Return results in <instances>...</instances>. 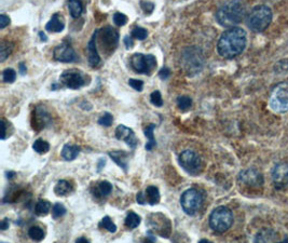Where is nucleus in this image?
Wrapping results in <instances>:
<instances>
[{"instance_id": "41", "label": "nucleus", "mask_w": 288, "mask_h": 243, "mask_svg": "<svg viewBox=\"0 0 288 243\" xmlns=\"http://www.w3.org/2000/svg\"><path fill=\"white\" fill-rule=\"evenodd\" d=\"M140 8L142 9V11L145 12L146 14H150L152 13L155 9V5L150 3V2H146V0H141L140 2Z\"/></svg>"}, {"instance_id": "22", "label": "nucleus", "mask_w": 288, "mask_h": 243, "mask_svg": "<svg viewBox=\"0 0 288 243\" xmlns=\"http://www.w3.org/2000/svg\"><path fill=\"white\" fill-rule=\"evenodd\" d=\"M74 186L70 182L65 181V179H61L57 182V184L54 187V193L59 197H65L68 196L69 194L73 193Z\"/></svg>"}, {"instance_id": "10", "label": "nucleus", "mask_w": 288, "mask_h": 243, "mask_svg": "<svg viewBox=\"0 0 288 243\" xmlns=\"http://www.w3.org/2000/svg\"><path fill=\"white\" fill-rule=\"evenodd\" d=\"M98 41L102 44V49L104 51L113 53L114 49L118 46L119 34L111 26H107L98 31Z\"/></svg>"}, {"instance_id": "18", "label": "nucleus", "mask_w": 288, "mask_h": 243, "mask_svg": "<svg viewBox=\"0 0 288 243\" xmlns=\"http://www.w3.org/2000/svg\"><path fill=\"white\" fill-rule=\"evenodd\" d=\"M165 220H166L165 215H161V218H158V216H157V218H155V221L150 220L149 226L155 231L159 232L161 237L168 238L169 233H170V223L165 225V223H164Z\"/></svg>"}, {"instance_id": "27", "label": "nucleus", "mask_w": 288, "mask_h": 243, "mask_svg": "<svg viewBox=\"0 0 288 243\" xmlns=\"http://www.w3.org/2000/svg\"><path fill=\"white\" fill-rule=\"evenodd\" d=\"M51 203L49 201L46 200H39L37 203H36L35 206V214L37 216H44L48 215L50 210H51Z\"/></svg>"}, {"instance_id": "49", "label": "nucleus", "mask_w": 288, "mask_h": 243, "mask_svg": "<svg viewBox=\"0 0 288 243\" xmlns=\"http://www.w3.org/2000/svg\"><path fill=\"white\" fill-rule=\"evenodd\" d=\"M39 37H40L41 41H48V37L46 36V34L42 33V32L39 33Z\"/></svg>"}, {"instance_id": "50", "label": "nucleus", "mask_w": 288, "mask_h": 243, "mask_svg": "<svg viewBox=\"0 0 288 243\" xmlns=\"http://www.w3.org/2000/svg\"><path fill=\"white\" fill-rule=\"evenodd\" d=\"M14 176H15V173H14V172H12V171H11V172H7V177H8L9 179L13 178Z\"/></svg>"}, {"instance_id": "6", "label": "nucleus", "mask_w": 288, "mask_h": 243, "mask_svg": "<svg viewBox=\"0 0 288 243\" xmlns=\"http://www.w3.org/2000/svg\"><path fill=\"white\" fill-rule=\"evenodd\" d=\"M270 107L275 113L288 112V83H281L273 88L270 94Z\"/></svg>"}, {"instance_id": "17", "label": "nucleus", "mask_w": 288, "mask_h": 243, "mask_svg": "<svg viewBox=\"0 0 288 243\" xmlns=\"http://www.w3.org/2000/svg\"><path fill=\"white\" fill-rule=\"evenodd\" d=\"M97 38L98 31H95L91 40L88 43V56H89V64L91 67H97L101 64L100 54L97 52Z\"/></svg>"}, {"instance_id": "39", "label": "nucleus", "mask_w": 288, "mask_h": 243, "mask_svg": "<svg viewBox=\"0 0 288 243\" xmlns=\"http://www.w3.org/2000/svg\"><path fill=\"white\" fill-rule=\"evenodd\" d=\"M113 22L117 26H123L128 23V16L121 12H117L113 15Z\"/></svg>"}, {"instance_id": "29", "label": "nucleus", "mask_w": 288, "mask_h": 243, "mask_svg": "<svg viewBox=\"0 0 288 243\" xmlns=\"http://www.w3.org/2000/svg\"><path fill=\"white\" fill-rule=\"evenodd\" d=\"M33 148L36 152H38V154H46L50 150V144L46 141H43L41 139L35 141Z\"/></svg>"}, {"instance_id": "7", "label": "nucleus", "mask_w": 288, "mask_h": 243, "mask_svg": "<svg viewBox=\"0 0 288 243\" xmlns=\"http://www.w3.org/2000/svg\"><path fill=\"white\" fill-rule=\"evenodd\" d=\"M181 204L184 212L187 215H194L202 208L203 196L195 188L187 189L181 197Z\"/></svg>"}, {"instance_id": "40", "label": "nucleus", "mask_w": 288, "mask_h": 243, "mask_svg": "<svg viewBox=\"0 0 288 243\" xmlns=\"http://www.w3.org/2000/svg\"><path fill=\"white\" fill-rule=\"evenodd\" d=\"M150 102L157 107H161L163 105V100H162V95L160 91H155L152 92L150 95Z\"/></svg>"}, {"instance_id": "28", "label": "nucleus", "mask_w": 288, "mask_h": 243, "mask_svg": "<svg viewBox=\"0 0 288 243\" xmlns=\"http://www.w3.org/2000/svg\"><path fill=\"white\" fill-rule=\"evenodd\" d=\"M140 216L136 213L134 212H130L127 216V219H125V226H127L129 229H135L136 227L139 226L140 224Z\"/></svg>"}, {"instance_id": "25", "label": "nucleus", "mask_w": 288, "mask_h": 243, "mask_svg": "<svg viewBox=\"0 0 288 243\" xmlns=\"http://www.w3.org/2000/svg\"><path fill=\"white\" fill-rule=\"evenodd\" d=\"M68 9L71 17L78 19L83 12V5L81 0H68Z\"/></svg>"}, {"instance_id": "36", "label": "nucleus", "mask_w": 288, "mask_h": 243, "mask_svg": "<svg viewBox=\"0 0 288 243\" xmlns=\"http://www.w3.org/2000/svg\"><path fill=\"white\" fill-rule=\"evenodd\" d=\"M3 78H4V81L6 84H12L15 81L16 79V73H15V70L12 69V68H7L4 70V73H3Z\"/></svg>"}, {"instance_id": "45", "label": "nucleus", "mask_w": 288, "mask_h": 243, "mask_svg": "<svg viewBox=\"0 0 288 243\" xmlns=\"http://www.w3.org/2000/svg\"><path fill=\"white\" fill-rule=\"evenodd\" d=\"M133 37L131 36H127V37L124 38V44H125V48H127L128 50H130V49H132L133 48V46H134V41H133V39H132Z\"/></svg>"}, {"instance_id": "19", "label": "nucleus", "mask_w": 288, "mask_h": 243, "mask_svg": "<svg viewBox=\"0 0 288 243\" xmlns=\"http://www.w3.org/2000/svg\"><path fill=\"white\" fill-rule=\"evenodd\" d=\"M65 29V22L63 20V16L59 13L53 14L51 20L47 23L46 30L49 33H61Z\"/></svg>"}, {"instance_id": "47", "label": "nucleus", "mask_w": 288, "mask_h": 243, "mask_svg": "<svg viewBox=\"0 0 288 243\" xmlns=\"http://www.w3.org/2000/svg\"><path fill=\"white\" fill-rule=\"evenodd\" d=\"M19 67H20V74L22 75V76H24L25 74H26V71H27V69H26V66H25V64L24 63H20V65H19Z\"/></svg>"}, {"instance_id": "31", "label": "nucleus", "mask_w": 288, "mask_h": 243, "mask_svg": "<svg viewBox=\"0 0 288 243\" xmlns=\"http://www.w3.org/2000/svg\"><path fill=\"white\" fill-rule=\"evenodd\" d=\"M177 106L181 111L186 112L192 106V100L189 96L182 95L177 97Z\"/></svg>"}, {"instance_id": "32", "label": "nucleus", "mask_w": 288, "mask_h": 243, "mask_svg": "<svg viewBox=\"0 0 288 243\" xmlns=\"http://www.w3.org/2000/svg\"><path fill=\"white\" fill-rule=\"evenodd\" d=\"M28 236L34 241H41L44 239V231L38 226H33L28 229Z\"/></svg>"}, {"instance_id": "4", "label": "nucleus", "mask_w": 288, "mask_h": 243, "mask_svg": "<svg viewBox=\"0 0 288 243\" xmlns=\"http://www.w3.org/2000/svg\"><path fill=\"white\" fill-rule=\"evenodd\" d=\"M182 65L189 76L199 74L204 66V57L201 49L196 47H189L182 54Z\"/></svg>"}, {"instance_id": "48", "label": "nucleus", "mask_w": 288, "mask_h": 243, "mask_svg": "<svg viewBox=\"0 0 288 243\" xmlns=\"http://www.w3.org/2000/svg\"><path fill=\"white\" fill-rule=\"evenodd\" d=\"M3 123V140H6V137H7V125H6V120H3L2 121Z\"/></svg>"}, {"instance_id": "44", "label": "nucleus", "mask_w": 288, "mask_h": 243, "mask_svg": "<svg viewBox=\"0 0 288 243\" xmlns=\"http://www.w3.org/2000/svg\"><path fill=\"white\" fill-rule=\"evenodd\" d=\"M169 76H170V70H169V68H167V67H163V68H162V69L159 71V77H160L161 79L165 80V79H167Z\"/></svg>"}, {"instance_id": "52", "label": "nucleus", "mask_w": 288, "mask_h": 243, "mask_svg": "<svg viewBox=\"0 0 288 243\" xmlns=\"http://www.w3.org/2000/svg\"><path fill=\"white\" fill-rule=\"evenodd\" d=\"M200 242H202V243H203V242H210V241H209V240H204V239H203V240H200Z\"/></svg>"}, {"instance_id": "42", "label": "nucleus", "mask_w": 288, "mask_h": 243, "mask_svg": "<svg viewBox=\"0 0 288 243\" xmlns=\"http://www.w3.org/2000/svg\"><path fill=\"white\" fill-rule=\"evenodd\" d=\"M129 85L130 87H132L134 90H136V91L138 92H141L143 89V83L141 80H138V79H130Z\"/></svg>"}, {"instance_id": "35", "label": "nucleus", "mask_w": 288, "mask_h": 243, "mask_svg": "<svg viewBox=\"0 0 288 243\" xmlns=\"http://www.w3.org/2000/svg\"><path fill=\"white\" fill-rule=\"evenodd\" d=\"M66 214V208L61 203H55L52 206V216L54 220H57L62 216H64Z\"/></svg>"}, {"instance_id": "30", "label": "nucleus", "mask_w": 288, "mask_h": 243, "mask_svg": "<svg viewBox=\"0 0 288 243\" xmlns=\"http://www.w3.org/2000/svg\"><path fill=\"white\" fill-rule=\"evenodd\" d=\"M36 128L38 129H42L46 127V123L50 121V118L47 113H44L43 111L41 112H36Z\"/></svg>"}, {"instance_id": "38", "label": "nucleus", "mask_w": 288, "mask_h": 243, "mask_svg": "<svg viewBox=\"0 0 288 243\" xmlns=\"http://www.w3.org/2000/svg\"><path fill=\"white\" fill-rule=\"evenodd\" d=\"M113 122V117L111 114L109 113H105L100 119H98V123H100L101 125H103V127H110V125L112 124Z\"/></svg>"}, {"instance_id": "14", "label": "nucleus", "mask_w": 288, "mask_h": 243, "mask_svg": "<svg viewBox=\"0 0 288 243\" xmlns=\"http://www.w3.org/2000/svg\"><path fill=\"white\" fill-rule=\"evenodd\" d=\"M273 184L276 189H284L288 186V164H277L272 171Z\"/></svg>"}, {"instance_id": "37", "label": "nucleus", "mask_w": 288, "mask_h": 243, "mask_svg": "<svg viewBox=\"0 0 288 243\" xmlns=\"http://www.w3.org/2000/svg\"><path fill=\"white\" fill-rule=\"evenodd\" d=\"M102 226L107 229L109 232L113 233L117 231V227H116V225L114 223L111 221V219L109 218V216H105V218L103 219L102 221Z\"/></svg>"}, {"instance_id": "24", "label": "nucleus", "mask_w": 288, "mask_h": 243, "mask_svg": "<svg viewBox=\"0 0 288 243\" xmlns=\"http://www.w3.org/2000/svg\"><path fill=\"white\" fill-rule=\"evenodd\" d=\"M80 152V147L77 145H65L62 149L61 156L65 161H73L75 160Z\"/></svg>"}, {"instance_id": "20", "label": "nucleus", "mask_w": 288, "mask_h": 243, "mask_svg": "<svg viewBox=\"0 0 288 243\" xmlns=\"http://www.w3.org/2000/svg\"><path fill=\"white\" fill-rule=\"evenodd\" d=\"M112 193V185L107 181H101L94 187L93 194L96 198H105Z\"/></svg>"}, {"instance_id": "2", "label": "nucleus", "mask_w": 288, "mask_h": 243, "mask_svg": "<svg viewBox=\"0 0 288 243\" xmlns=\"http://www.w3.org/2000/svg\"><path fill=\"white\" fill-rule=\"evenodd\" d=\"M245 12V6L241 0H230L218 9L216 20L223 27H233L242 22Z\"/></svg>"}, {"instance_id": "26", "label": "nucleus", "mask_w": 288, "mask_h": 243, "mask_svg": "<svg viewBox=\"0 0 288 243\" xmlns=\"http://www.w3.org/2000/svg\"><path fill=\"white\" fill-rule=\"evenodd\" d=\"M155 129H156L155 124H148L147 127L145 128V130H143V133H145L146 138L148 139V143L146 144V147H145L146 150H148V151L152 150L157 146V142H156V139L154 137Z\"/></svg>"}, {"instance_id": "9", "label": "nucleus", "mask_w": 288, "mask_h": 243, "mask_svg": "<svg viewBox=\"0 0 288 243\" xmlns=\"http://www.w3.org/2000/svg\"><path fill=\"white\" fill-rule=\"evenodd\" d=\"M179 165L191 175H196L200 173L202 169V162L200 157L192 150H185L179 155Z\"/></svg>"}, {"instance_id": "12", "label": "nucleus", "mask_w": 288, "mask_h": 243, "mask_svg": "<svg viewBox=\"0 0 288 243\" xmlns=\"http://www.w3.org/2000/svg\"><path fill=\"white\" fill-rule=\"evenodd\" d=\"M239 181L247 187L258 188L264 184V176L257 169L250 168L242 171L239 175Z\"/></svg>"}, {"instance_id": "33", "label": "nucleus", "mask_w": 288, "mask_h": 243, "mask_svg": "<svg viewBox=\"0 0 288 243\" xmlns=\"http://www.w3.org/2000/svg\"><path fill=\"white\" fill-rule=\"evenodd\" d=\"M12 50H13L12 43L5 42V41L2 43V48H0V60H2V62L6 61V59L11 54Z\"/></svg>"}, {"instance_id": "16", "label": "nucleus", "mask_w": 288, "mask_h": 243, "mask_svg": "<svg viewBox=\"0 0 288 243\" xmlns=\"http://www.w3.org/2000/svg\"><path fill=\"white\" fill-rule=\"evenodd\" d=\"M116 138L120 141H124L132 149L136 148L138 144V141L136 137H135L134 131L131 128L125 127V125H119V127L117 128Z\"/></svg>"}, {"instance_id": "23", "label": "nucleus", "mask_w": 288, "mask_h": 243, "mask_svg": "<svg viewBox=\"0 0 288 243\" xmlns=\"http://www.w3.org/2000/svg\"><path fill=\"white\" fill-rule=\"evenodd\" d=\"M280 240L277 232L272 229H263L257 233L255 238L256 242H276Z\"/></svg>"}, {"instance_id": "11", "label": "nucleus", "mask_w": 288, "mask_h": 243, "mask_svg": "<svg viewBox=\"0 0 288 243\" xmlns=\"http://www.w3.org/2000/svg\"><path fill=\"white\" fill-rule=\"evenodd\" d=\"M61 83L69 89L77 90L83 87L87 81L82 73H80V71L76 69H69L62 74Z\"/></svg>"}, {"instance_id": "8", "label": "nucleus", "mask_w": 288, "mask_h": 243, "mask_svg": "<svg viewBox=\"0 0 288 243\" xmlns=\"http://www.w3.org/2000/svg\"><path fill=\"white\" fill-rule=\"evenodd\" d=\"M131 67L135 73L150 75L157 67V59L152 54H141L135 53L131 58Z\"/></svg>"}, {"instance_id": "1", "label": "nucleus", "mask_w": 288, "mask_h": 243, "mask_svg": "<svg viewBox=\"0 0 288 243\" xmlns=\"http://www.w3.org/2000/svg\"><path fill=\"white\" fill-rule=\"evenodd\" d=\"M246 42L245 31L240 27H232L221 35L217 43V51L224 59H233L244 51Z\"/></svg>"}, {"instance_id": "21", "label": "nucleus", "mask_w": 288, "mask_h": 243, "mask_svg": "<svg viewBox=\"0 0 288 243\" xmlns=\"http://www.w3.org/2000/svg\"><path fill=\"white\" fill-rule=\"evenodd\" d=\"M110 158L118 165L120 168H122L125 172L128 171V154L125 151L121 150H114L109 152Z\"/></svg>"}, {"instance_id": "5", "label": "nucleus", "mask_w": 288, "mask_h": 243, "mask_svg": "<svg viewBox=\"0 0 288 243\" xmlns=\"http://www.w3.org/2000/svg\"><path fill=\"white\" fill-rule=\"evenodd\" d=\"M233 224V214L226 208V206H219L216 208L210 216V227L218 233H222L230 229Z\"/></svg>"}, {"instance_id": "3", "label": "nucleus", "mask_w": 288, "mask_h": 243, "mask_svg": "<svg viewBox=\"0 0 288 243\" xmlns=\"http://www.w3.org/2000/svg\"><path fill=\"white\" fill-rule=\"evenodd\" d=\"M272 22V11L271 9L267 6H257L253 10L250 11L248 17H247V25L249 29L256 32L260 33L266 31L269 25Z\"/></svg>"}, {"instance_id": "51", "label": "nucleus", "mask_w": 288, "mask_h": 243, "mask_svg": "<svg viewBox=\"0 0 288 243\" xmlns=\"http://www.w3.org/2000/svg\"><path fill=\"white\" fill-rule=\"evenodd\" d=\"M76 242H89V240L87 238H78Z\"/></svg>"}, {"instance_id": "46", "label": "nucleus", "mask_w": 288, "mask_h": 243, "mask_svg": "<svg viewBox=\"0 0 288 243\" xmlns=\"http://www.w3.org/2000/svg\"><path fill=\"white\" fill-rule=\"evenodd\" d=\"M8 228H9V220L5 219L4 221H2V223H0V229L7 230Z\"/></svg>"}, {"instance_id": "34", "label": "nucleus", "mask_w": 288, "mask_h": 243, "mask_svg": "<svg viewBox=\"0 0 288 243\" xmlns=\"http://www.w3.org/2000/svg\"><path fill=\"white\" fill-rule=\"evenodd\" d=\"M131 36L133 38L137 39V40H145L148 37V32H147V30L142 29V27L136 26L135 29H133Z\"/></svg>"}, {"instance_id": "43", "label": "nucleus", "mask_w": 288, "mask_h": 243, "mask_svg": "<svg viewBox=\"0 0 288 243\" xmlns=\"http://www.w3.org/2000/svg\"><path fill=\"white\" fill-rule=\"evenodd\" d=\"M9 24H10V17L6 14L0 15V29H5Z\"/></svg>"}, {"instance_id": "13", "label": "nucleus", "mask_w": 288, "mask_h": 243, "mask_svg": "<svg viewBox=\"0 0 288 243\" xmlns=\"http://www.w3.org/2000/svg\"><path fill=\"white\" fill-rule=\"evenodd\" d=\"M53 58L57 62L62 63H74L78 61V56L74 48L69 43L63 42L53 51Z\"/></svg>"}, {"instance_id": "15", "label": "nucleus", "mask_w": 288, "mask_h": 243, "mask_svg": "<svg viewBox=\"0 0 288 243\" xmlns=\"http://www.w3.org/2000/svg\"><path fill=\"white\" fill-rule=\"evenodd\" d=\"M138 204H150L156 205L160 202V192L156 186H149L146 188L145 193L139 192L136 196Z\"/></svg>"}]
</instances>
